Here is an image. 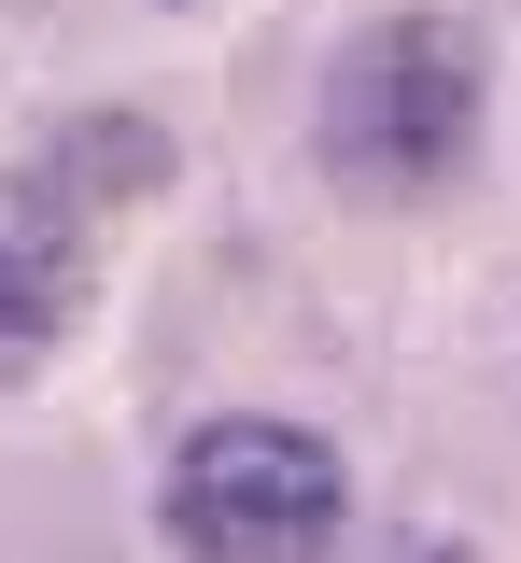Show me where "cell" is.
<instances>
[{
    "mask_svg": "<svg viewBox=\"0 0 521 563\" xmlns=\"http://www.w3.org/2000/svg\"><path fill=\"white\" fill-rule=\"evenodd\" d=\"M479 29L465 14H380L353 29L339 57H324V169L353 184V198H437L451 169L479 155Z\"/></svg>",
    "mask_w": 521,
    "mask_h": 563,
    "instance_id": "cell-1",
    "label": "cell"
},
{
    "mask_svg": "<svg viewBox=\"0 0 521 563\" xmlns=\"http://www.w3.org/2000/svg\"><path fill=\"white\" fill-rule=\"evenodd\" d=\"M155 507H169V550L184 563H324L339 521H353V479H339V451L310 422L225 409V422H198L169 451V493Z\"/></svg>",
    "mask_w": 521,
    "mask_h": 563,
    "instance_id": "cell-2",
    "label": "cell"
},
{
    "mask_svg": "<svg viewBox=\"0 0 521 563\" xmlns=\"http://www.w3.org/2000/svg\"><path fill=\"white\" fill-rule=\"evenodd\" d=\"M85 310V198L29 155L0 184V380H29Z\"/></svg>",
    "mask_w": 521,
    "mask_h": 563,
    "instance_id": "cell-3",
    "label": "cell"
},
{
    "mask_svg": "<svg viewBox=\"0 0 521 563\" xmlns=\"http://www.w3.org/2000/svg\"><path fill=\"white\" fill-rule=\"evenodd\" d=\"M43 169H57L71 198H99V184H169V141H155V128H71Z\"/></svg>",
    "mask_w": 521,
    "mask_h": 563,
    "instance_id": "cell-4",
    "label": "cell"
},
{
    "mask_svg": "<svg viewBox=\"0 0 521 563\" xmlns=\"http://www.w3.org/2000/svg\"><path fill=\"white\" fill-rule=\"evenodd\" d=\"M367 563H465V536H380Z\"/></svg>",
    "mask_w": 521,
    "mask_h": 563,
    "instance_id": "cell-5",
    "label": "cell"
}]
</instances>
